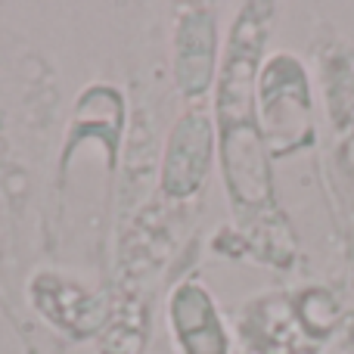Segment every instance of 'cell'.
Instances as JSON below:
<instances>
[{"label": "cell", "instance_id": "obj_4", "mask_svg": "<svg viewBox=\"0 0 354 354\" xmlns=\"http://www.w3.org/2000/svg\"><path fill=\"white\" fill-rule=\"evenodd\" d=\"M218 153V134H214V118L202 109H189L171 124L162 153V193L168 199H193L205 187L208 174Z\"/></svg>", "mask_w": 354, "mask_h": 354}, {"label": "cell", "instance_id": "obj_7", "mask_svg": "<svg viewBox=\"0 0 354 354\" xmlns=\"http://www.w3.org/2000/svg\"><path fill=\"white\" fill-rule=\"evenodd\" d=\"M124 131V97L112 84H91L78 97L72 122L66 131V149H62V168L68 156L78 153L81 143L97 140L106 149V165L115 168L118 149H122Z\"/></svg>", "mask_w": 354, "mask_h": 354}, {"label": "cell", "instance_id": "obj_3", "mask_svg": "<svg viewBox=\"0 0 354 354\" xmlns=\"http://www.w3.org/2000/svg\"><path fill=\"white\" fill-rule=\"evenodd\" d=\"M221 68L218 19L212 6L189 3L174 16L171 31V72L183 100H202L214 91Z\"/></svg>", "mask_w": 354, "mask_h": 354}, {"label": "cell", "instance_id": "obj_6", "mask_svg": "<svg viewBox=\"0 0 354 354\" xmlns=\"http://www.w3.org/2000/svg\"><path fill=\"white\" fill-rule=\"evenodd\" d=\"M168 326L180 354H230L224 317L202 283L187 280L168 299Z\"/></svg>", "mask_w": 354, "mask_h": 354}, {"label": "cell", "instance_id": "obj_5", "mask_svg": "<svg viewBox=\"0 0 354 354\" xmlns=\"http://www.w3.org/2000/svg\"><path fill=\"white\" fill-rule=\"evenodd\" d=\"M28 295L41 317L72 339H91L106 320V305L97 292L53 270L37 274L28 286Z\"/></svg>", "mask_w": 354, "mask_h": 354}, {"label": "cell", "instance_id": "obj_1", "mask_svg": "<svg viewBox=\"0 0 354 354\" xmlns=\"http://www.w3.org/2000/svg\"><path fill=\"white\" fill-rule=\"evenodd\" d=\"M274 12V3H243L233 19L214 81V134L227 199L243 236L258 243V258L274 261V268H286L292 258V239L274 233L286 230V221L277 205L270 168L274 159L258 122V72L264 66Z\"/></svg>", "mask_w": 354, "mask_h": 354}, {"label": "cell", "instance_id": "obj_2", "mask_svg": "<svg viewBox=\"0 0 354 354\" xmlns=\"http://www.w3.org/2000/svg\"><path fill=\"white\" fill-rule=\"evenodd\" d=\"M258 122L270 159L314 147V100L305 62L295 53H270L258 72Z\"/></svg>", "mask_w": 354, "mask_h": 354}]
</instances>
